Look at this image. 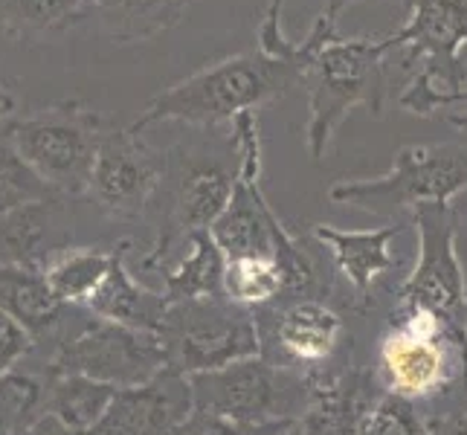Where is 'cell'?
Returning <instances> with one entry per match:
<instances>
[{"label": "cell", "instance_id": "cell-15", "mask_svg": "<svg viewBox=\"0 0 467 435\" xmlns=\"http://www.w3.org/2000/svg\"><path fill=\"white\" fill-rule=\"evenodd\" d=\"M308 378L314 392L308 409L296 421L299 435H360L386 395L375 366L358 357V346L340 363L308 372Z\"/></svg>", "mask_w": 467, "mask_h": 435}, {"label": "cell", "instance_id": "cell-9", "mask_svg": "<svg viewBox=\"0 0 467 435\" xmlns=\"http://www.w3.org/2000/svg\"><path fill=\"white\" fill-rule=\"evenodd\" d=\"M198 412L238 424H296L311 404V378L267 357L235 360L223 368L189 378Z\"/></svg>", "mask_w": 467, "mask_h": 435}, {"label": "cell", "instance_id": "cell-8", "mask_svg": "<svg viewBox=\"0 0 467 435\" xmlns=\"http://www.w3.org/2000/svg\"><path fill=\"white\" fill-rule=\"evenodd\" d=\"M12 145L24 163L61 198L88 195L93 160L99 151L105 122L82 99H61L9 122Z\"/></svg>", "mask_w": 467, "mask_h": 435}, {"label": "cell", "instance_id": "cell-21", "mask_svg": "<svg viewBox=\"0 0 467 435\" xmlns=\"http://www.w3.org/2000/svg\"><path fill=\"white\" fill-rule=\"evenodd\" d=\"M223 253L209 235V230H201L189 238L186 253L177 259V264H169L157 273L160 294L171 302L186 299H206V296H223Z\"/></svg>", "mask_w": 467, "mask_h": 435}, {"label": "cell", "instance_id": "cell-30", "mask_svg": "<svg viewBox=\"0 0 467 435\" xmlns=\"http://www.w3.org/2000/svg\"><path fill=\"white\" fill-rule=\"evenodd\" d=\"M294 424L276 421V424H238L230 418L206 415V412H192L186 418V424L177 430L174 435H285Z\"/></svg>", "mask_w": 467, "mask_h": 435}, {"label": "cell", "instance_id": "cell-38", "mask_svg": "<svg viewBox=\"0 0 467 435\" xmlns=\"http://www.w3.org/2000/svg\"><path fill=\"white\" fill-rule=\"evenodd\" d=\"M285 435H299V424H294V427H291V430H287Z\"/></svg>", "mask_w": 467, "mask_h": 435}, {"label": "cell", "instance_id": "cell-19", "mask_svg": "<svg viewBox=\"0 0 467 435\" xmlns=\"http://www.w3.org/2000/svg\"><path fill=\"white\" fill-rule=\"evenodd\" d=\"M131 247H134V241L122 238L114 264H110L102 285L96 287V294L88 299L85 311L99 319L117 322V326H125V328L157 334L169 302L163 299V294H160L157 287H149L137 279V273L128 264Z\"/></svg>", "mask_w": 467, "mask_h": 435}, {"label": "cell", "instance_id": "cell-2", "mask_svg": "<svg viewBox=\"0 0 467 435\" xmlns=\"http://www.w3.org/2000/svg\"><path fill=\"white\" fill-rule=\"evenodd\" d=\"M238 169L235 134L218 128H195V134L166 149V171L149 206L154 221L151 244L140 255V270L157 276L174 259V250L209 230L227 206Z\"/></svg>", "mask_w": 467, "mask_h": 435}, {"label": "cell", "instance_id": "cell-20", "mask_svg": "<svg viewBox=\"0 0 467 435\" xmlns=\"http://www.w3.org/2000/svg\"><path fill=\"white\" fill-rule=\"evenodd\" d=\"M195 0H85L82 24L90 21L114 44H142L177 26Z\"/></svg>", "mask_w": 467, "mask_h": 435}, {"label": "cell", "instance_id": "cell-29", "mask_svg": "<svg viewBox=\"0 0 467 435\" xmlns=\"http://www.w3.org/2000/svg\"><path fill=\"white\" fill-rule=\"evenodd\" d=\"M418 407L424 415V435H467V378Z\"/></svg>", "mask_w": 467, "mask_h": 435}, {"label": "cell", "instance_id": "cell-18", "mask_svg": "<svg viewBox=\"0 0 467 435\" xmlns=\"http://www.w3.org/2000/svg\"><path fill=\"white\" fill-rule=\"evenodd\" d=\"M0 311L9 314L32 337V354L26 360H36L58 343L73 305H61L41 273L0 267Z\"/></svg>", "mask_w": 467, "mask_h": 435}, {"label": "cell", "instance_id": "cell-26", "mask_svg": "<svg viewBox=\"0 0 467 435\" xmlns=\"http://www.w3.org/2000/svg\"><path fill=\"white\" fill-rule=\"evenodd\" d=\"M44 378L18 366L0 375V430L9 435L24 432L36 418L44 415Z\"/></svg>", "mask_w": 467, "mask_h": 435}, {"label": "cell", "instance_id": "cell-5", "mask_svg": "<svg viewBox=\"0 0 467 435\" xmlns=\"http://www.w3.org/2000/svg\"><path fill=\"white\" fill-rule=\"evenodd\" d=\"M410 18L392 32L410 76L398 105L415 117H444L464 88L459 56L467 44V0H404Z\"/></svg>", "mask_w": 467, "mask_h": 435}, {"label": "cell", "instance_id": "cell-37", "mask_svg": "<svg viewBox=\"0 0 467 435\" xmlns=\"http://www.w3.org/2000/svg\"><path fill=\"white\" fill-rule=\"evenodd\" d=\"M459 64H462V73H464V88H462V93H459V99H456V108H453V110L467 108V44H464V50H462V56H459Z\"/></svg>", "mask_w": 467, "mask_h": 435}, {"label": "cell", "instance_id": "cell-23", "mask_svg": "<svg viewBox=\"0 0 467 435\" xmlns=\"http://www.w3.org/2000/svg\"><path fill=\"white\" fill-rule=\"evenodd\" d=\"M85 0H0V36L44 44L82 24Z\"/></svg>", "mask_w": 467, "mask_h": 435}, {"label": "cell", "instance_id": "cell-10", "mask_svg": "<svg viewBox=\"0 0 467 435\" xmlns=\"http://www.w3.org/2000/svg\"><path fill=\"white\" fill-rule=\"evenodd\" d=\"M157 337L166 366L186 378L262 354L255 311L241 308L227 296L171 302Z\"/></svg>", "mask_w": 467, "mask_h": 435}, {"label": "cell", "instance_id": "cell-11", "mask_svg": "<svg viewBox=\"0 0 467 435\" xmlns=\"http://www.w3.org/2000/svg\"><path fill=\"white\" fill-rule=\"evenodd\" d=\"M459 221L456 203L412 209L410 227L418 238V253L389 305L432 311L467 334V276L459 255Z\"/></svg>", "mask_w": 467, "mask_h": 435}, {"label": "cell", "instance_id": "cell-39", "mask_svg": "<svg viewBox=\"0 0 467 435\" xmlns=\"http://www.w3.org/2000/svg\"><path fill=\"white\" fill-rule=\"evenodd\" d=\"M0 435H9V432H6V430H0Z\"/></svg>", "mask_w": 467, "mask_h": 435}, {"label": "cell", "instance_id": "cell-32", "mask_svg": "<svg viewBox=\"0 0 467 435\" xmlns=\"http://www.w3.org/2000/svg\"><path fill=\"white\" fill-rule=\"evenodd\" d=\"M282 9H285V0H267L265 18L259 24V44L255 47L267 56H285L294 47V41L287 38L282 29Z\"/></svg>", "mask_w": 467, "mask_h": 435}, {"label": "cell", "instance_id": "cell-12", "mask_svg": "<svg viewBox=\"0 0 467 435\" xmlns=\"http://www.w3.org/2000/svg\"><path fill=\"white\" fill-rule=\"evenodd\" d=\"M410 230V218L389 221L378 230H340L331 223H314L311 238L328 253L334 270L348 282L351 302L348 316L372 319L383 316L392 294L404 282L407 270L392 250V241Z\"/></svg>", "mask_w": 467, "mask_h": 435}, {"label": "cell", "instance_id": "cell-34", "mask_svg": "<svg viewBox=\"0 0 467 435\" xmlns=\"http://www.w3.org/2000/svg\"><path fill=\"white\" fill-rule=\"evenodd\" d=\"M15 108H18V102H15L12 90L6 88L4 78H0V122H9L15 117Z\"/></svg>", "mask_w": 467, "mask_h": 435}, {"label": "cell", "instance_id": "cell-13", "mask_svg": "<svg viewBox=\"0 0 467 435\" xmlns=\"http://www.w3.org/2000/svg\"><path fill=\"white\" fill-rule=\"evenodd\" d=\"M262 337V357L299 368L319 372L340 363L354 351V334L343 311L328 299H291L255 311Z\"/></svg>", "mask_w": 467, "mask_h": 435}, {"label": "cell", "instance_id": "cell-31", "mask_svg": "<svg viewBox=\"0 0 467 435\" xmlns=\"http://www.w3.org/2000/svg\"><path fill=\"white\" fill-rule=\"evenodd\" d=\"M29 354H32V337L9 314L0 311V375L18 368Z\"/></svg>", "mask_w": 467, "mask_h": 435}, {"label": "cell", "instance_id": "cell-33", "mask_svg": "<svg viewBox=\"0 0 467 435\" xmlns=\"http://www.w3.org/2000/svg\"><path fill=\"white\" fill-rule=\"evenodd\" d=\"M18 435H85V432H76V430H70L67 424H61L58 418H53V415H41V418H36L24 432H18Z\"/></svg>", "mask_w": 467, "mask_h": 435}, {"label": "cell", "instance_id": "cell-17", "mask_svg": "<svg viewBox=\"0 0 467 435\" xmlns=\"http://www.w3.org/2000/svg\"><path fill=\"white\" fill-rule=\"evenodd\" d=\"M73 244V209L67 198H44L0 215V267L41 273Z\"/></svg>", "mask_w": 467, "mask_h": 435}, {"label": "cell", "instance_id": "cell-36", "mask_svg": "<svg viewBox=\"0 0 467 435\" xmlns=\"http://www.w3.org/2000/svg\"><path fill=\"white\" fill-rule=\"evenodd\" d=\"M441 119H444L447 125H453L456 131L467 134V108H462V110H450V114H444Z\"/></svg>", "mask_w": 467, "mask_h": 435}, {"label": "cell", "instance_id": "cell-14", "mask_svg": "<svg viewBox=\"0 0 467 435\" xmlns=\"http://www.w3.org/2000/svg\"><path fill=\"white\" fill-rule=\"evenodd\" d=\"M166 171V151L131 128H105L93 160L88 198L117 223L146 221Z\"/></svg>", "mask_w": 467, "mask_h": 435}, {"label": "cell", "instance_id": "cell-1", "mask_svg": "<svg viewBox=\"0 0 467 435\" xmlns=\"http://www.w3.org/2000/svg\"><path fill=\"white\" fill-rule=\"evenodd\" d=\"M305 64V38L294 41L285 56H267L259 47L227 56L157 93L128 128L140 134L157 122H183L189 128L230 125L241 114H259V108L285 99L302 85Z\"/></svg>", "mask_w": 467, "mask_h": 435}, {"label": "cell", "instance_id": "cell-6", "mask_svg": "<svg viewBox=\"0 0 467 435\" xmlns=\"http://www.w3.org/2000/svg\"><path fill=\"white\" fill-rule=\"evenodd\" d=\"M467 189V145L430 142L404 145L392 166L380 177L340 181L328 189L334 206L360 209L378 218H410L412 209L427 203H453Z\"/></svg>", "mask_w": 467, "mask_h": 435}, {"label": "cell", "instance_id": "cell-35", "mask_svg": "<svg viewBox=\"0 0 467 435\" xmlns=\"http://www.w3.org/2000/svg\"><path fill=\"white\" fill-rule=\"evenodd\" d=\"M322 12L334 15V18H340V15L348 9V6H358V4H380V0H322Z\"/></svg>", "mask_w": 467, "mask_h": 435}, {"label": "cell", "instance_id": "cell-4", "mask_svg": "<svg viewBox=\"0 0 467 435\" xmlns=\"http://www.w3.org/2000/svg\"><path fill=\"white\" fill-rule=\"evenodd\" d=\"M372 366L386 392L427 404L467 378V334L432 311L389 305Z\"/></svg>", "mask_w": 467, "mask_h": 435}, {"label": "cell", "instance_id": "cell-27", "mask_svg": "<svg viewBox=\"0 0 467 435\" xmlns=\"http://www.w3.org/2000/svg\"><path fill=\"white\" fill-rule=\"evenodd\" d=\"M44 198H56V192L24 163V157L12 145L6 122H0V215L15 206Z\"/></svg>", "mask_w": 467, "mask_h": 435}, {"label": "cell", "instance_id": "cell-25", "mask_svg": "<svg viewBox=\"0 0 467 435\" xmlns=\"http://www.w3.org/2000/svg\"><path fill=\"white\" fill-rule=\"evenodd\" d=\"M223 296L259 311L285 299V273L273 255H241L223 264Z\"/></svg>", "mask_w": 467, "mask_h": 435}, {"label": "cell", "instance_id": "cell-22", "mask_svg": "<svg viewBox=\"0 0 467 435\" xmlns=\"http://www.w3.org/2000/svg\"><path fill=\"white\" fill-rule=\"evenodd\" d=\"M119 244H96V247H67L61 250L56 259L41 270L47 287L61 305H73V308H85L88 299L96 294V287L108 276L110 264H114Z\"/></svg>", "mask_w": 467, "mask_h": 435}, {"label": "cell", "instance_id": "cell-3", "mask_svg": "<svg viewBox=\"0 0 467 435\" xmlns=\"http://www.w3.org/2000/svg\"><path fill=\"white\" fill-rule=\"evenodd\" d=\"M340 18L319 12L305 36L308 64L302 73V88L308 90V125L305 145L311 160L328 154V145L340 125L358 105L368 114L383 117L389 99L386 58L395 53L392 36H340Z\"/></svg>", "mask_w": 467, "mask_h": 435}, {"label": "cell", "instance_id": "cell-24", "mask_svg": "<svg viewBox=\"0 0 467 435\" xmlns=\"http://www.w3.org/2000/svg\"><path fill=\"white\" fill-rule=\"evenodd\" d=\"M44 386V412L85 435H90V430L102 421V415L117 395L114 386L90 380L85 375H47Z\"/></svg>", "mask_w": 467, "mask_h": 435}, {"label": "cell", "instance_id": "cell-16", "mask_svg": "<svg viewBox=\"0 0 467 435\" xmlns=\"http://www.w3.org/2000/svg\"><path fill=\"white\" fill-rule=\"evenodd\" d=\"M192 412L195 404L189 378L166 366L149 383L117 389L90 435H174Z\"/></svg>", "mask_w": 467, "mask_h": 435}, {"label": "cell", "instance_id": "cell-28", "mask_svg": "<svg viewBox=\"0 0 467 435\" xmlns=\"http://www.w3.org/2000/svg\"><path fill=\"white\" fill-rule=\"evenodd\" d=\"M360 435H424L421 407L400 395L386 392L368 415Z\"/></svg>", "mask_w": 467, "mask_h": 435}, {"label": "cell", "instance_id": "cell-7", "mask_svg": "<svg viewBox=\"0 0 467 435\" xmlns=\"http://www.w3.org/2000/svg\"><path fill=\"white\" fill-rule=\"evenodd\" d=\"M163 368L166 354L157 334L125 328L93 316L85 308H73L58 343L36 357V366L29 372L44 378L85 375L90 380L114 386V389H131V386L149 383Z\"/></svg>", "mask_w": 467, "mask_h": 435}]
</instances>
